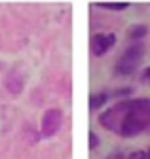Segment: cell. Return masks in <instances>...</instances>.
I'll use <instances>...</instances> for the list:
<instances>
[{"label":"cell","instance_id":"cell-1","mask_svg":"<svg viewBox=\"0 0 150 159\" xmlns=\"http://www.w3.org/2000/svg\"><path fill=\"white\" fill-rule=\"evenodd\" d=\"M99 125L124 138L150 133V98H127L116 102L101 112Z\"/></svg>","mask_w":150,"mask_h":159},{"label":"cell","instance_id":"cell-2","mask_svg":"<svg viewBox=\"0 0 150 159\" xmlns=\"http://www.w3.org/2000/svg\"><path fill=\"white\" fill-rule=\"evenodd\" d=\"M143 55H144V48L143 44H131L116 61V66H114V72L118 76H129L137 70V66L141 65L143 61Z\"/></svg>","mask_w":150,"mask_h":159},{"label":"cell","instance_id":"cell-3","mask_svg":"<svg viewBox=\"0 0 150 159\" xmlns=\"http://www.w3.org/2000/svg\"><path fill=\"white\" fill-rule=\"evenodd\" d=\"M61 123H63V112L59 108H49V110H46V114L42 116V121H40V134L44 138L53 136L55 133L59 131Z\"/></svg>","mask_w":150,"mask_h":159},{"label":"cell","instance_id":"cell-4","mask_svg":"<svg viewBox=\"0 0 150 159\" xmlns=\"http://www.w3.org/2000/svg\"><path fill=\"white\" fill-rule=\"evenodd\" d=\"M114 44H116V36L114 34H105V32H99V34H95L91 38V53L95 55V57H101V55H105L108 49H112L114 48Z\"/></svg>","mask_w":150,"mask_h":159},{"label":"cell","instance_id":"cell-5","mask_svg":"<svg viewBox=\"0 0 150 159\" xmlns=\"http://www.w3.org/2000/svg\"><path fill=\"white\" fill-rule=\"evenodd\" d=\"M110 98V95L106 91H101V93H95V95H91L89 97V108L91 110H99L106 101Z\"/></svg>","mask_w":150,"mask_h":159},{"label":"cell","instance_id":"cell-6","mask_svg":"<svg viewBox=\"0 0 150 159\" xmlns=\"http://www.w3.org/2000/svg\"><path fill=\"white\" fill-rule=\"evenodd\" d=\"M95 6L103 8V10H125L129 6V2H97Z\"/></svg>","mask_w":150,"mask_h":159},{"label":"cell","instance_id":"cell-7","mask_svg":"<svg viewBox=\"0 0 150 159\" xmlns=\"http://www.w3.org/2000/svg\"><path fill=\"white\" fill-rule=\"evenodd\" d=\"M146 34V27L144 25H133L129 29V38H133V40H137V38H143Z\"/></svg>","mask_w":150,"mask_h":159},{"label":"cell","instance_id":"cell-8","mask_svg":"<svg viewBox=\"0 0 150 159\" xmlns=\"http://www.w3.org/2000/svg\"><path fill=\"white\" fill-rule=\"evenodd\" d=\"M127 159H148V153L146 152H133Z\"/></svg>","mask_w":150,"mask_h":159},{"label":"cell","instance_id":"cell-9","mask_svg":"<svg viewBox=\"0 0 150 159\" xmlns=\"http://www.w3.org/2000/svg\"><path fill=\"white\" fill-rule=\"evenodd\" d=\"M97 144H99L97 134L95 133H89V148H97Z\"/></svg>","mask_w":150,"mask_h":159},{"label":"cell","instance_id":"cell-10","mask_svg":"<svg viewBox=\"0 0 150 159\" xmlns=\"http://www.w3.org/2000/svg\"><path fill=\"white\" fill-rule=\"evenodd\" d=\"M144 78L148 80V84H150V68H146V70H144Z\"/></svg>","mask_w":150,"mask_h":159},{"label":"cell","instance_id":"cell-11","mask_svg":"<svg viewBox=\"0 0 150 159\" xmlns=\"http://www.w3.org/2000/svg\"><path fill=\"white\" fill-rule=\"evenodd\" d=\"M146 153H148V159H150V150H148V152H146Z\"/></svg>","mask_w":150,"mask_h":159}]
</instances>
